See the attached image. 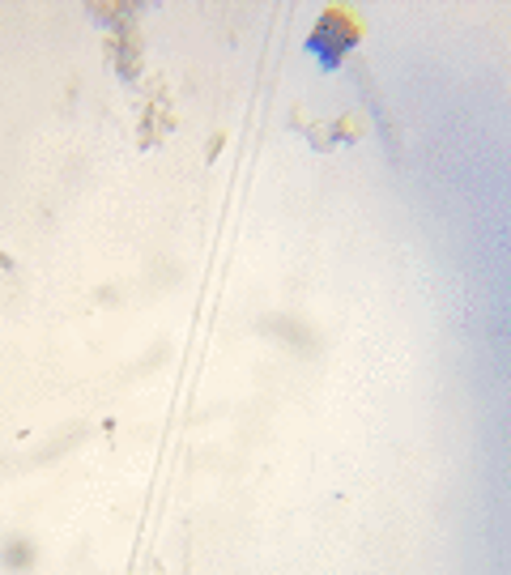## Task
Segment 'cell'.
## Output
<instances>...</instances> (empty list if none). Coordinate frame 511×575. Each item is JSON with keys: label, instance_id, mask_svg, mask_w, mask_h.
Instances as JSON below:
<instances>
[{"label": "cell", "instance_id": "6da1fadb", "mask_svg": "<svg viewBox=\"0 0 511 575\" xmlns=\"http://www.w3.org/2000/svg\"><path fill=\"white\" fill-rule=\"evenodd\" d=\"M222 145H226V132H217V137L209 141V154H204V158H217V149H222Z\"/></svg>", "mask_w": 511, "mask_h": 575}]
</instances>
